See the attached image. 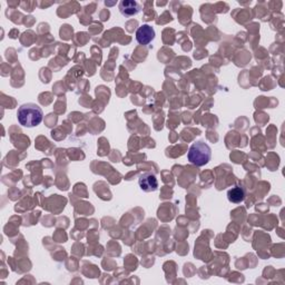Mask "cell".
I'll list each match as a JSON object with an SVG mask.
<instances>
[{"instance_id": "6da1fadb", "label": "cell", "mask_w": 285, "mask_h": 285, "mask_svg": "<svg viewBox=\"0 0 285 285\" xmlns=\"http://www.w3.org/2000/svg\"><path fill=\"white\" fill-rule=\"evenodd\" d=\"M44 111L37 104L27 103L21 105L17 110V120L21 126L24 127H36L42 122Z\"/></svg>"}, {"instance_id": "7a4b0ae2", "label": "cell", "mask_w": 285, "mask_h": 285, "mask_svg": "<svg viewBox=\"0 0 285 285\" xmlns=\"http://www.w3.org/2000/svg\"><path fill=\"white\" fill-rule=\"evenodd\" d=\"M211 157H212V149L205 142L203 141H198L193 144L187 154V158L190 160V163L195 166H198V167L208 164L209 160H211Z\"/></svg>"}, {"instance_id": "3957f363", "label": "cell", "mask_w": 285, "mask_h": 285, "mask_svg": "<svg viewBox=\"0 0 285 285\" xmlns=\"http://www.w3.org/2000/svg\"><path fill=\"white\" fill-rule=\"evenodd\" d=\"M155 39V30L152 26L143 25L136 31V40L139 45L147 46Z\"/></svg>"}, {"instance_id": "277c9868", "label": "cell", "mask_w": 285, "mask_h": 285, "mask_svg": "<svg viewBox=\"0 0 285 285\" xmlns=\"http://www.w3.org/2000/svg\"><path fill=\"white\" fill-rule=\"evenodd\" d=\"M138 184L141 190L149 193V192H155L158 188V182L156 176L152 173H144L138 179Z\"/></svg>"}, {"instance_id": "5b68a950", "label": "cell", "mask_w": 285, "mask_h": 285, "mask_svg": "<svg viewBox=\"0 0 285 285\" xmlns=\"http://www.w3.org/2000/svg\"><path fill=\"white\" fill-rule=\"evenodd\" d=\"M118 9H120V13L124 16V17L131 18L133 16H136L137 14L141 13V6L134 0H123L118 5Z\"/></svg>"}, {"instance_id": "8992f818", "label": "cell", "mask_w": 285, "mask_h": 285, "mask_svg": "<svg viewBox=\"0 0 285 285\" xmlns=\"http://www.w3.org/2000/svg\"><path fill=\"white\" fill-rule=\"evenodd\" d=\"M227 198L231 203L240 204L245 200V192L242 187L235 186L227 192Z\"/></svg>"}]
</instances>
